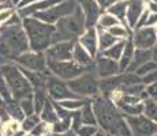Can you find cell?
I'll use <instances>...</instances> for the list:
<instances>
[{
    "label": "cell",
    "instance_id": "603a6c76",
    "mask_svg": "<svg viewBox=\"0 0 157 136\" xmlns=\"http://www.w3.org/2000/svg\"><path fill=\"white\" fill-rule=\"evenodd\" d=\"M127 7H128V0H116V2H115L112 6H109L105 11H108V13L112 14L113 17H116L122 23H126Z\"/></svg>",
    "mask_w": 157,
    "mask_h": 136
},
{
    "label": "cell",
    "instance_id": "cb8c5ba5",
    "mask_svg": "<svg viewBox=\"0 0 157 136\" xmlns=\"http://www.w3.org/2000/svg\"><path fill=\"white\" fill-rule=\"evenodd\" d=\"M97 37H98V50H100V53L104 52L108 48H111L115 42L119 41V40H116L108 30L98 29V27H97Z\"/></svg>",
    "mask_w": 157,
    "mask_h": 136
},
{
    "label": "cell",
    "instance_id": "5bb4252c",
    "mask_svg": "<svg viewBox=\"0 0 157 136\" xmlns=\"http://www.w3.org/2000/svg\"><path fill=\"white\" fill-rule=\"evenodd\" d=\"M75 41H59L53 42L47 50L45 56L47 60L59 61V60H71L72 59V49H74Z\"/></svg>",
    "mask_w": 157,
    "mask_h": 136
},
{
    "label": "cell",
    "instance_id": "bcb514c9",
    "mask_svg": "<svg viewBox=\"0 0 157 136\" xmlns=\"http://www.w3.org/2000/svg\"><path fill=\"white\" fill-rule=\"evenodd\" d=\"M0 3H2V4H13L11 0H0Z\"/></svg>",
    "mask_w": 157,
    "mask_h": 136
},
{
    "label": "cell",
    "instance_id": "4316f807",
    "mask_svg": "<svg viewBox=\"0 0 157 136\" xmlns=\"http://www.w3.org/2000/svg\"><path fill=\"white\" fill-rule=\"evenodd\" d=\"M144 114L147 119L157 123V99L155 97H146L144 99Z\"/></svg>",
    "mask_w": 157,
    "mask_h": 136
},
{
    "label": "cell",
    "instance_id": "c3c4849f",
    "mask_svg": "<svg viewBox=\"0 0 157 136\" xmlns=\"http://www.w3.org/2000/svg\"><path fill=\"white\" fill-rule=\"evenodd\" d=\"M21 2V0H11V3H13V6H14V7H17V6H18V3H19Z\"/></svg>",
    "mask_w": 157,
    "mask_h": 136
},
{
    "label": "cell",
    "instance_id": "83f0119b",
    "mask_svg": "<svg viewBox=\"0 0 157 136\" xmlns=\"http://www.w3.org/2000/svg\"><path fill=\"white\" fill-rule=\"evenodd\" d=\"M108 31H109L111 34L119 41L120 40H127V38H130L131 34H132V30L130 29L126 23H117V25L109 27Z\"/></svg>",
    "mask_w": 157,
    "mask_h": 136
},
{
    "label": "cell",
    "instance_id": "4dcf8cb0",
    "mask_svg": "<svg viewBox=\"0 0 157 136\" xmlns=\"http://www.w3.org/2000/svg\"><path fill=\"white\" fill-rule=\"evenodd\" d=\"M117 23H122V22H120L116 17H113L112 14H109L108 11H102L101 15H100V18H98V20H97V25H96V27L108 30L109 27L117 25Z\"/></svg>",
    "mask_w": 157,
    "mask_h": 136
},
{
    "label": "cell",
    "instance_id": "7bdbcfd3",
    "mask_svg": "<svg viewBox=\"0 0 157 136\" xmlns=\"http://www.w3.org/2000/svg\"><path fill=\"white\" fill-rule=\"evenodd\" d=\"M146 8L150 11V13H157V4L152 2H146Z\"/></svg>",
    "mask_w": 157,
    "mask_h": 136
},
{
    "label": "cell",
    "instance_id": "d6986e66",
    "mask_svg": "<svg viewBox=\"0 0 157 136\" xmlns=\"http://www.w3.org/2000/svg\"><path fill=\"white\" fill-rule=\"evenodd\" d=\"M72 60L77 61L78 64L82 65V67H85V68H92L93 64H94V59L92 57V54L87 52V50L78 41H75V44H74V49H72Z\"/></svg>",
    "mask_w": 157,
    "mask_h": 136
},
{
    "label": "cell",
    "instance_id": "f35d334b",
    "mask_svg": "<svg viewBox=\"0 0 157 136\" xmlns=\"http://www.w3.org/2000/svg\"><path fill=\"white\" fill-rule=\"evenodd\" d=\"M100 127L98 125H87V124H82L78 129H75L78 136H93L98 131Z\"/></svg>",
    "mask_w": 157,
    "mask_h": 136
},
{
    "label": "cell",
    "instance_id": "8d00e7d4",
    "mask_svg": "<svg viewBox=\"0 0 157 136\" xmlns=\"http://www.w3.org/2000/svg\"><path fill=\"white\" fill-rule=\"evenodd\" d=\"M156 68H157V63H156V61H153V60H149L147 63H145V64L141 65L140 68L135 69L134 74H135V75H138L140 78H144V76H146L147 74L153 72Z\"/></svg>",
    "mask_w": 157,
    "mask_h": 136
},
{
    "label": "cell",
    "instance_id": "816d5d0a",
    "mask_svg": "<svg viewBox=\"0 0 157 136\" xmlns=\"http://www.w3.org/2000/svg\"><path fill=\"white\" fill-rule=\"evenodd\" d=\"M2 125H3V123H2V117H0V128H2Z\"/></svg>",
    "mask_w": 157,
    "mask_h": 136
},
{
    "label": "cell",
    "instance_id": "d590c367",
    "mask_svg": "<svg viewBox=\"0 0 157 136\" xmlns=\"http://www.w3.org/2000/svg\"><path fill=\"white\" fill-rule=\"evenodd\" d=\"M49 134H52L51 124L45 123L43 120H40V123H38L37 125L34 127V129L30 132V135H33V136H45V135H49Z\"/></svg>",
    "mask_w": 157,
    "mask_h": 136
},
{
    "label": "cell",
    "instance_id": "30bf717a",
    "mask_svg": "<svg viewBox=\"0 0 157 136\" xmlns=\"http://www.w3.org/2000/svg\"><path fill=\"white\" fill-rule=\"evenodd\" d=\"M128 128L131 131V136H152L157 134V123L147 119L146 116L138 114V116H124Z\"/></svg>",
    "mask_w": 157,
    "mask_h": 136
},
{
    "label": "cell",
    "instance_id": "b9f144b4",
    "mask_svg": "<svg viewBox=\"0 0 157 136\" xmlns=\"http://www.w3.org/2000/svg\"><path fill=\"white\" fill-rule=\"evenodd\" d=\"M36 2H40V0H21V2L18 3V6H17L15 8L25 7V6H29V4H32V3H36Z\"/></svg>",
    "mask_w": 157,
    "mask_h": 136
},
{
    "label": "cell",
    "instance_id": "f5cc1de1",
    "mask_svg": "<svg viewBox=\"0 0 157 136\" xmlns=\"http://www.w3.org/2000/svg\"><path fill=\"white\" fill-rule=\"evenodd\" d=\"M155 29H156V33H157V26H156V27H155Z\"/></svg>",
    "mask_w": 157,
    "mask_h": 136
},
{
    "label": "cell",
    "instance_id": "8992f818",
    "mask_svg": "<svg viewBox=\"0 0 157 136\" xmlns=\"http://www.w3.org/2000/svg\"><path fill=\"white\" fill-rule=\"evenodd\" d=\"M67 83L72 91L78 97H81V98L92 99L93 97L98 95L101 93L100 78L97 76V74L93 69V67L85 71L83 74H81L79 76L68 80Z\"/></svg>",
    "mask_w": 157,
    "mask_h": 136
},
{
    "label": "cell",
    "instance_id": "ac0fdd59",
    "mask_svg": "<svg viewBox=\"0 0 157 136\" xmlns=\"http://www.w3.org/2000/svg\"><path fill=\"white\" fill-rule=\"evenodd\" d=\"M59 2L62 0H40V2H36V3H32L29 6H25V7H21V8H17V13L21 18H29V17H33L40 11H44L47 8L52 7V6L57 4Z\"/></svg>",
    "mask_w": 157,
    "mask_h": 136
},
{
    "label": "cell",
    "instance_id": "f546056e",
    "mask_svg": "<svg viewBox=\"0 0 157 136\" xmlns=\"http://www.w3.org/2000/svg\"><path fill=\"white\" fill-rule=\"evenodd\" d=\"M124 45H126V40H120L117 42H115L111 48H108V49H105L104 52H101L100 54L105 57H109V59L112 60H116V61H119L120 56H122L123 53V49H124Z\"/></svg>",
    "mask_w": 157,
    "mask_h": 136
},
{
    "label": "cell",
    "instance_id": "ee69618b",
    "mask_svg": "<svg viewBox=\"0 0 157 136\" xmlns=\"http://www.w3.org/2000/svg\"><path fill=\"white\" fill-rule=\"evenodd\" d=\"M152 60L157 63V45L155 48H152Z\"/></svg>",
    "mask_w": 157,
    "mask_h": 136
},
{
    "label": "cell",
    "instance_id": "e0dca14e",
    "mask_svg": "<svg viewBox=\"0 0 157 136\" xmlns=\"http://www.w3.org/2000/svg\"><path fill=\"white\" fill-rule=\"evenodd\" d=\"M82 45L83 48L92 54L93 59L97 57V54L100 53L98 50V37H97V27H87L85 31L81 34V37L77 40Z\"/></svg>",
    "mask_w": 157,
    "mask_h": 136
},
{
    "label": "cell",
    "instance_id": "8fae6325",
    "mask_svg": "<svg viewBox=\"0 0 157 136\" xmlns=\"http://www.w3.org/2000/svg\"><path fill=\"white\" fill-rule=\"evenodd\" d=\"M47 91L48 95L52 101H63V99H70V98H77V94L70 89L68 83L66 80L59 79L55 75L49 74L47 80Z\"/></svg>",
    "mask_w": 157,
    "mask_h": 136
},
{
    "label": "cell",
    "instance_id": "9a60e30c",
    "mask_svg": "<svg viewBox=\"0 0 157 136\" xmlns=\"http://www.w3.org/2000/svg\"><path fill=\"white\" fill-rule=\"evenodd\" d=\"M79 8L82 10V14L85 17L86 29L87 27H96L97 20L102 13L101 7L97 4L96 0H77Z\"/></svg>",
    "mask_w": 157,
    "mask_h": 136
},
{
    "label": "cell",
    "instance_id": "7c38bea8",
    "mask_svg": "<svg viewBox=\"0 0 157 136\" xmlns=\"http://www.w3.org/2000/svg\"><path fill=\"white\" fill-rule=\"evenodd\" d=\"M131 40L137 49H152L157 45V33L155 27L144 26L132 30Z\"/></svg>",
    "mask_w": 157,
    "mask_h": 136
},
{
    "label": "cell",
    "instance_id": "3957f363",
    "mask_svg": "<svg viewBox=\"0 0 157 136\" xmlns=\"http://www.w3.org/2000/svg\"><path fill=\"white\" fill-rule=\"evenodd\" d=\"M22 26L29 40V46L32 50L45 52L53 44L55 25L47 23L36 17H29L22 19Z\"/></svg>",
    "mask_w": 157,
    "mask_h": 136
},
{
    "label": "cell",
    "instance_id": "f1b7e54d",
    "mask_svg": "<svg viewBox=\"0 0 157 136\" xmlns=\"http://www.w3.org/2000/svg\"><path fill=\"white\" fill-rule=\"evenodd\" d=\"M116 105L124 116H138V114L144 113V101L140 102V104H123V102H117Z\"/></svg>",
    "mask_w": 157,
    "mask_h": 136
},
{
    "label": "cell",
    "instance_id": "ffe728a7",
    "mask_svg": "<svg viewBox=\"0 0 157 136\" xmlns=\"http://www.w3.org/2000/svg\"><path fill=\"white\" fill-rule=\"evenodd\" d=\"M134 53H135V45L132 42L131 37L126 40V45H124V49H123V53L119 59V67L122 72H126L127 68L131 64L132 59H134Z\"/></svg>",
    "mask_w": 157,
    "mask_h": 136
},
{
    "label": "cell",
    "instance_id": "277c9868",
    "mask_svg": "<svg viewBox=\"0 0 157 136\" xmlns=\"http://www.w3.org/2000/svg\"><path fill=\"white\" fill-rule=\"evenodd\" d=\"M0 72L3 74L6 82H7L8 89H10L14 99L19 101L22 98L33 95V93H34L33 86L30 84V82L26 78V75L23 74V71L14 61L3 63L0 65Z\"/></svg>",
    "mask_w": 157,
    "mask_h": 136
},
{
    "label": "cell",
    "instance_id": "4fadbf2b",
    "mask_svg": "<svg viewBox=\"0 0 157 136\" xmlns=\"http://www.w3.org/2000/svg\"><path fill=\"white\" fill-rule=\"evenodd\" d=\"M93 69L96 71V74H97V76L100 79H105V78H111V76H115V75L122 74L119 67V61L109 59V57H105L100 53L94 59Z\"/></svg>",
    "mask_w": 157,
    "mask_h": 136
},
{
    "label": "cell",
    "instance_id": "e575fe53",
    "mask_svg": "<svg viewBox=\"0 0 157 136\" xmlns=\"http://www.w3.org/2000/svg\"><path fill=\"white\" fill-rule=\"evenodd\" d=\"M19 105L22 108L25 116H30V114L36 113V108H34V99H33V95H29L26 98L19 99Z\"/></svg>",
    "mask_w": 157,
    "mask_h": 136
},
{
    "label": "cell",
    "instance_id": "7dc6e473",
    "mask_svg": "<svg viewBox=\"0 0 157 136\" xmlns=\"http://www.w3.org/2000/svg\"><path fill=\"white\" fill-rule=\"evenodd\" d=\"M2 106H4V99H3L2 94H0V108H2Z\"/></svg>",
    "mask_w": 157,
    "mask_h": 136
},
{
    "label": "cell",
    "instance_id": "f6af8a7d",
    "mask_svg": "<svg viewBox=\"0 0 157 136\" xmlns=\"http://www.w3.org/2000/svg\"><path fill=\"white\" fill-rule=\"evenodd\" d=\"M93 136H108V135H107V132H105V131H102L101 128H98V131L96 132Z\"/></svg>",
    "mask_w": 157,
    "mask_h": 136
},
{
    "label": "cell",
    "instance_id": "74e56055",
    "mask_svg": "<svg viewBox=\"0 0 157 136\" xmlns=\"http://www.w3.org/2000/svg\"><path fill=\"white\" fill-rule=\"evenodd\" d=\"M0 94H2L3 99H4V104L6 102H8V101H11V99H14L13 94H11V91H10V89H8L7 82H6L2 72H0Z\"/></svg>",
    "mask_w": 157,
    "mask_h": 136
},
{
    "label": "cell",
    "instance_id": "836d02e7",
    "mask_svg": "<svg viewBox=\"0 0 157 136\" xmlns=\"http://www.w3.org/2000/svg\"><path fill=\"white\" fill-rule=\"evenodd\" d=\"M2 129H3V132H4L6 136H14L21 129V121L11 119V120H8L7 123L3 124Z\"/></svg>",
    "mask_w": 157,
    "mask_h": 136
},
{
    "label": "cell",
    "instance_id": "1f68e13d",
    "mask_svg": "<svg viewBox=\"0 0 157 136\" xmlns=\"http://www.w3.org/2000/svg\"><path fill=\"white\" fill-rule=\"evenodd\" d=\"M40 116L37 113L30 114V116H25V119L21 121V128L26 132V134H30V132L34 129V127L40 123Z\"/></svg>",
    "mask_w": 157,
    "mask_h": 136
},
{
    "label": "cell",
    "instance_id": "52a82bcc",
    "mask_svg": "<svg viewBox=\"0 0 157 136\" xmlns=\"http://www.w3.org/2000/svg\"><path fill=\"white\" fill-rule=\"evenodd\" d=\"M78 7L79 6H78L77 0H62L57 4L52 6V7L47 8L44 11H40V13H37L33 17L38 18V19L44 20L47 23H51V25H55L62 18L74 14L78 10Z\"/></svg>",
    "mask_w": 157,
    "mask_h": 136
},
{
    "label": "cell",
    "instance_id": "6da1fadb",
    "mask_svg": "<svg viewBox=\"0 0 157 136\" xmlns=\"http://www.w3.org/2000/svg\"><path fill=\"white\" fill-rule=\"evenodd\" d=\"M97 125L108 136H131V131L126 121L124 114L111 98L104 94H98L92 98Z\"/></svg>",
    "mask_w": 157,
    "mask_h": 136
},
{
    "label": "cell",
    "instance_id": "681fc988",
    "mask_svg": "<svg viewBox=\"0 0 157 136\" xmlns=\"http://www.w3.org/2000/svg\"><path fill=\"white\" fill-rule=\"evenodd\" d=\"M0 136H6V135H4V132H3V129H2V128H0Z\"/></svg>",
    "mask_w": 157,
    "mask_h": 136
},
{
    "label": "cell",
    "instance_id": "f907efd6",
    "mask_svg": "<svg viewBox=\"0 0 157 136\" xmlns=\"http://www.w3.org/2000/svg\"><path fill=\"white\" fill-rule=\"evenodd\" d=\"M146 2H152V3H156L157 4V0H146Z\"/></svg>",
    "mask_w": 157,
    "mask_h": 136
},
{
    "label": "cell",
    "instance_id": "ab89813d",
    "mask_svg": "<svg viewBox=\"0 0 157 136\" xmlns=\"http://www.w3.org/2000/svg\"><path fill=\"white\" fill-rule=\"evenodd\" d=\"M144 26L156 27L157 26V13H150V11H149V15H147V18H146V20H145Z\"/></svg>",
    "mask_w": 157,
    "mask_h": 136
},
{
    "label": "cell",
    "instance_id": "2e32d148",
    "mask_svg": "<svg viewBox=\"0 0 157 136\" xmlns=\"http://www.w3.org/2000/svg\"><path fill=\"white\" fill-rule=\"evenodd\" d=\"M146 10V0H128V7L126 13V25L131 30L137 27L140 18Z\"/></svg>",
    "mask_w": 157,
    "mask_h": 136
},
{
    "label": "cell",
    "instance_id": "7402d4cb",
    "mask_svg": "<svg viewBox=\"0 0 157 136\" xmlns=\"http://www.w3.org/2000/svg\"><path fill=\"white\" fill-rule=\"evenodd\" d=\"M38 116H40V119L43 120V121L51 124V125L55 124L57 120H59V114H57V112H56L55 104H53V101L51 98H48V101L45 102L44 108L41 109Z\"/></svg>",
    "mask_w": 157,
    "mask_h": 136
},
{
    "label": "cell",
    "instance_id": "9c48e42d",
    "mask_svg": "<svg viewBox=\"0 0 157 136\" xmlns=\"http://www.w3.org/2000/svg\"><path fill=\"white\" fill-rule=\"evenodd\" d=\"M14 63L18 67L29 69V71H45V69H48V60L45 53L32 49L19 54L14 60Z\"/></svg>",
    "mask_w": 157,
    "mask_h": 136
},
{
    "label": "cell",
    "instance_id": "d4e9b609",
    "mask_svg": "<svg viewBox=\"0 0 157 136\" xmlns=\"http://www.w3.org/2000/svg\"><path fill=\"white\" fill-rule=\"evenodd\" d=\"M79 112H81V120H82V124L97 125V119H96L94 109H93V105H92V99L87 101L86 104L79 109Z\"/></svg>",
    "mask_w": 157,
    "mask_h": 136
},
{
    "label": "cell",
    "instance_id": "ba28073f",
    "mask_svg": "<svg viewBox=\"0 0 157 136\" xmlns=\"http://www.w3.org/2000/svg\"><path fill=\"white\" fill-rule=\"evenodd\" d=\"M48 69L51 71V74L57 76L62 80H71L74 78L79 76L81 74H83L89 68H85L82 65H79L74 60H59V61H52L48 60Z\"/></svg>",
    "mask_w": 157,
    "mask_h": 136
},
{
    "label": "cell",
    "instance_id": "484cf974",
    "mask_svg": "<svg viewBox=\"0 0 157 136\" xmlns=\"http://www.w3.org/2000/svg\"><path fill=\"white\" fill-rule=\"evenodd\" d=\"M4 108L8 112V114L11 116V119L18 120V121H22L25 119V113H23L22 108H21L19 101H17V99H11V101L6 102Z\"/></svg>",
    "mask_w": 157,
    "mask_h": 136
},
{
    "label": "cell",
    "instance_id": "11a10c76",
    "mask_svg": "<svg viewBox=\"0 0 157 136\" xmlns=\"http://www.w3.org/2000/svg\"><path fill=\"white\" fill-rule=\"evenodd\" d=\"M156 99H157V97H156Z\"/></svg>",
    "mask_w": 157,
    "mask_h": 136
},
{
    "label": "cell",
    "instance_id": "d6a6232c",
    "mask_svg": "<svg viewBox=\"0 0 157 136\" xmlns=\"http://www.w3.org/2000/svg\"><path fill=\"white\" fill-rule=\"evenodd\" d=\"M52 128V134L60 135V134H64V132L70 131L71 128V119H59L55 124L51 125Z\"/></svg>",
    "mask_w": 157,
    "mask_h": 136
},
{
    "label": "cell",
    "instance_id": "5b68a950",
    "mask_svg": "<svg viewBox=\"0 0 157 136\" xmlns=\"http://www.w3.org/2000/svg\"><path fill=\"white\" fill-rule=\"evenodd\" d=\"M86 30L85 17L82 10L78 7L74 14L64 17L55 23V35L53 42L59 41H77L83 31Z\"/></svg>",
    "mask_w": 157,
    "mask_h": 136
},
{
    "label": "cell",
    "instance_id": "db71d44e",
    "mask_svg": "<svg viewBox=\"0 0 157 136\" xmlns=\"http://www.w3.org/2000/svg\"><path fill=\"white\" fill-rule=\"evenodd\" d=\"M152 136H157V134H155V135H152Z\"/></svg>",
    "mask_w": 157,
    "mask_h": 136
},
{
    "label": "cell",
    "instance_id": "7a4b0ae2",
    "mask_svg": "<svg viewBox=\"0 0 157 136\" xmlns=\"http://www.w3.org/2000/svg\"><path fill=\"white\" fill-rule=\"evenodd\" d=\"M29 49V40L22 23L0 27V59L14 61Z\"/></svg>",
    "mask_w": 157,
    "mask_h": 136
},
{
    "label": "cell",
    "instance_id": "44dd1931",
    "mask_svg": "<svg viewBox=\"0 0 157 136\" xmlns=\"http://www.w3.org/2000/svg\"><path fill=\"white\" fill-rule=\"evenodd\" d=\"M149 60H152V49H137L135 48L134 59H132L131 64L126 72H135V69L140 68L141 65L147 63Z\"/></svg>",
    "mask_w": 157,
    "mask_h": 136
},
{
    "label": "cell",
    "instance_id": "60d3db41",
    "mask_svg": "<svg viewBox=\"0 0 157 136\" xmlns=\"http://www.w3.org/2000/svg\"><path fill=\"white\" fill-rule=\"evenodd\" d=\"M96 2H97V4L101 7V10L105 11L108 7H109V6H112L116 0H96Z\"/></svg>",
    "mask_w": 157,
    "mask_h": 136
}]
</instances>
